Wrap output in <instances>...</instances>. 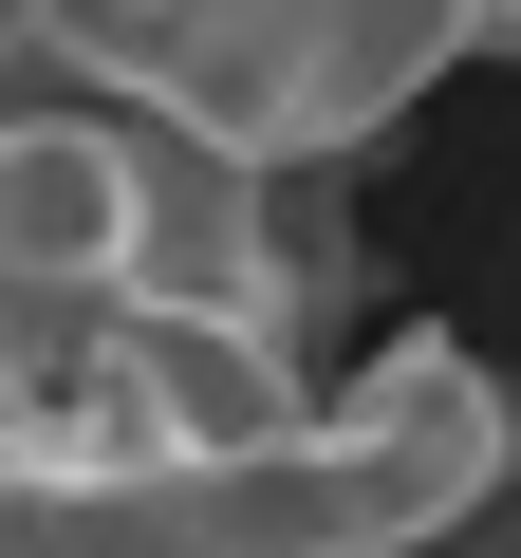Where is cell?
Returning <instances> with one entry per match:
<instances>
[{"label": "cell", "mask_w": 521, "mask_h": 558, "mask_svg": "<svg viewBox=\"0 0 521 558\" xmlns=\"http://www.w3.org/2000/svg\"><path fill=\"white\" fill-rule=\"evenodd\" d=\"M149 168L168 131L112 94H20L0 131V260H20V317H112L149 299Z\"/></svg>", "instance_id": "3957f363"}, {"label": "cell", "mask_w": 521, "mask_h": 558, "mask_svg": "<svg viewBox=\"0 0 521 558\" xmlns=\"http://www.w3.org/2000/svg\"><path fill=\"white\" fill-rule=\"evenodd\" d=\"M502 465H521L502 373L465 336H373L336 373V410H317V539L336 558H428V539H465L502 502Z\"/></svg>", "instance_id": "6da1fadb"}, {"label": "cell", "mask_w": 521, "mask_h": 558, "mask_svg": "<svg viewBox=\"0 0 521 558\" xmlns=\"http://www.w3.org/2000/svg\"><path fill=\"white\" fill-rule=\"evenodd\" d=\"M94 373L131 410L149 465H299L336 373L299 354V317H242V299H112L94 317Z\"/></svg>", "instance_id": "7a4b0ae2"}]
</instances>
